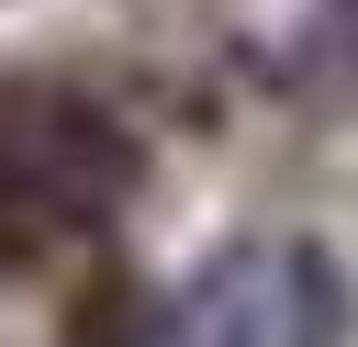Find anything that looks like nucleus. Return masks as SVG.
<instances>
[{
	"mask_svg": "<svg viewBox=\"0 0 358 347\" xmlns=\"http://www.w3.org/2000/svg\"><path fill=\"white\" fill-rule=\"evenodd\" d=\"M145 179H157V146L112 90L67 67L0 78V280L101 257L123 213L145 201Z\"/></svg>",
	"mask_w": 358,
	"mask_h": 347,
	"instance_id": "obj_1",
	"label": "nucleus"
},
{
	"mask_svg": "<svg viewBox=\"0 0 358 347\" xmlns=\"http://www.w3.org/2000/svg\"><path fill=\"white\" fill-rule=\"evenodd\" d=\"M56 347H179L168 336V280H134V269H90L56 313Z\"/></svg>",
	"mask_w": 358,
	"mask_h": 347,
	"instance_id": "obj_3",
	"label": "nucleus"
},
{
	"mask_svg": "<svg viewBox=\"0 0 358 347\" xmlns=\"http://www.w3.org/2000/svg\"><path fill=\"white\" fill-rule=\"evenodd\" d=\"M179 347H347L358 336V280L313 235H235L168 291Z\"/></svg>",
	"mask_w": 358,
	"mask_h": 347,
	"instance_id": "obj_2",
	"label": "nucleus"
},
{
	"mask_svg": "<svg viewBox=\"0 0 358 347\" xmlns=\"http://www.w3.org/2000/svg\"><path fill=\"white\" fill-rule=\"evenodd\" d=\"M268 78L291 101H313V112H347L358 101V0H302V22L280 34Z\"/></svg>",
	"mask_w": 358,
	"mask_h": 347,
	"instance_id": "obj_4",
	"label": "nucleus"
}]
</instances>
